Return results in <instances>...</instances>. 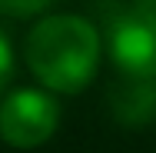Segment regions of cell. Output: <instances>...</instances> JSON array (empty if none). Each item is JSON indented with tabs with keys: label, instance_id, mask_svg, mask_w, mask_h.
<instances>
[{
	"label": "cell",
	"instance_id": "6",
	"mask_svg": "<svg viewBox=\"0 0 156 153\" xmlns=\"http://www.w3.org/2000/svg\"><path fill=\"white\" fill-rule=\"evenodd\" d=\"M13 77V50H10V40L0 33V90L10 83Z\"/></svg>",
	"mask_w": 156,
	"mask_h": 153
},
{
	"label": "cell",
	"instance_id": "2",
	"mask_svg": "<svg viewBox=\"0 0 156 153\" xmlns=\"http://www.w3.org/2000/svg\"><path fill=\"white\" fill-rule=\"evenodd\" d=\"M110 57L120 73L156 77V0H136L110 20Z\"/></svg>",
	"mask_w": 156,
	"mask_h": 153
},
{
	"label": "cell",
	"instance_id": "5",
	"mask_svg": "<svg viewBox=\"0 0 156 153\" xmlns=\"http://www.w3.org/2000/svg\"><path fill=\"white\" fill-rule=\"evenodd\" d=\"M50 7H53V0H0V10L10 17H40Z\"/></svg>",
	"mask_w": 156,
	"mask_h": 153
},
{
	"label": "cell",
	"instance_id": "3",
	"mask_svg": "<svg viewBox=\"0 0 156 153\" xmlns=\"http://www.w3.org/2000/svg\"><path fill=\"white\" fill-rule=\"evenodd\" d=\"M60 126V107L43 90H17L0 103V137L17 147H43Z\"/></svg>",
	"mask_w": 156,
	"mask_h": 153
},
{
	"label": "cell",
	"instance_id": "1",
	"mask_svg": "<svg viewBox=\"0 0 156 153\" xmlns=\"http://www.w3.org/2000/svg\"><path fill=\"white\" fill-rule=\"evenodd\" d=\"M27 63L50 93H80L100 63V33L73 13L43 17L27 37Z\"/></svg>",
	"mask_w": 156,
	"mask_h": 153
},
{
	"label": "cell",
	"instance_id": "4",
	"mask_svg": "<svg viewBox=\"0 0 156 153\" xmlns=\"http://www.w3.org/2000/svg\"><path fill=\"white\" fill-rule=\"evenodd\" d=\"M113 117L123 126H146L156 120V77H133L123 73V80L110 90Z\"/></svg>",
	"mask_w": 156,
	"mask_h": 153
}]
</instances>
